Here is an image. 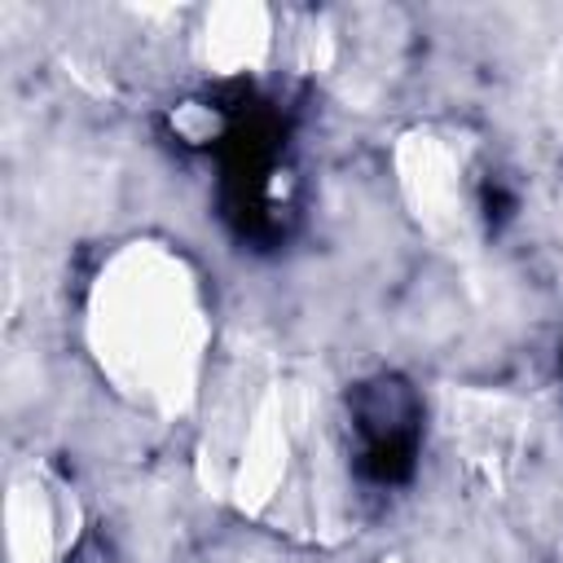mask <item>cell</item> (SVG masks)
Instances as JSON below:
<instances>
[{"label": "cell", "mask_w": 563, "mask_h": 563, "mask_svg": "<svg viewBox=\"0 0 563 563\" xmlns=\"http://www.w3.org/2000/svg\"><path fill=\"white\" fill-rule=\"evenodd\" d=\"M79 339L101 387L128 409L158 422L194 413L216 343L207 273L172 238L114 242L84 286Z\"/></svg>", "instance_id": "cell-1"}, {"label": "cell", "mask_w": 563, "mask_h": 563, "mask_svg": "<svg viewBox=\"0 0 563 563\" xmlns=\"http://www.w3.org/2000/svg\"><path fill=\"white\" fill-rule=\"evenodd\" d=\"M317 405L295 387L268 383L224 435V497L260 523H303L317 515L325 466Z\"/></svg>", "instance_id": "cell-2"}, {"label": "cell", "mask_w": 563, "mask_h": 563, "mask_svg": "<svg viewBox=\"0 0 563 563\" xmlns=\"http://www.w3.org/2000/svg\"><path fill=\"white\" fill-rule=\"evenodd\" d=\"M391 172L409 220L435 242H462L475 229V163L471 145L435 123L400 132L391 150Z\"/></svg>", "instance_id": "cell-3"}, {"label": "cell", "mask_w": 563, "mask_h": 563, "mask_svg": "<svg viewBox=\"0 0 563 563\" xmlns=\"http://www.w3.org/2000/svg\"><path fill=\"white\" fill-rule=\"evenodd\" d=\"M79 528L84 506L53 466L35 462L9 479L0 510L4 563H66L79 545Z\"/></svg>", "instance_id": "cell-4"}, {"label": "cell", "mask_w": 563, "mask_h": 563, "mask_svg": "<svg viewBox=\"0 0 563 563\" xmlns=\"http://www.w3.org/2000/svg\"><path fill=\"white\" fill-rule=\"evenodd\" d=\"M189 53L198 70L211 79H242L260 75L282 53V26L268 4L255 0H229L198 13L189 31Z\"/></svg>", "instance_id": "cell-5"}, {"label": "cell", "mask_w": 563, "mask_h": 563, "mask_svg": "<svg viewBox=\"0 0 563 563\" xmlns=\"http://www.w3.org/2000/svg\"><path fill=\"white\" fill-rule=\"evenodd\" d=\"M378 563H405V559H396V554H387V559H378Z\"/></svg>", "instance_id": "cell-6"}]
</instances>
